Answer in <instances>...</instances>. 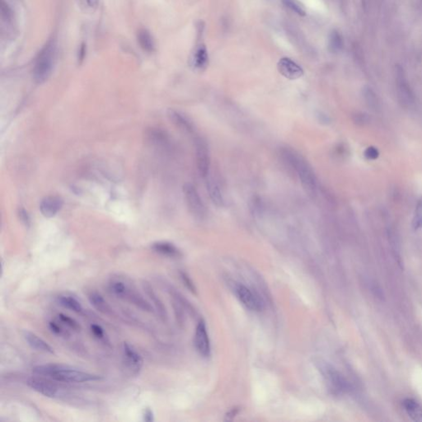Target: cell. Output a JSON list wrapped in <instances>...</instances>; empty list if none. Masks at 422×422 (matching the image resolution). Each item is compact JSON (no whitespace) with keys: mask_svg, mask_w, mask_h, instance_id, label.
<instances>
[{"mask_svg":"<svg viewBox=\"0 0 422 422\" xmlns=\"http://www.w3.org/2000/svg\"><path fill=\"white\" fill-rule=\"evenodd\" d=\"M35 374L63 383H87L101 379V377L90 374L69 365L48 364L37 365L32 369Z\"/></svg>","mask_w":422,"mask_h":422,"instance_id":"cell-1","label":"cell"},{"mask_svg":"<svg viewBox=\"0 0 422 422\" xmlns=\"http://www.w3.org/2000/svg\"><path fill=\"white\" fill-rule=\"evenodd\" d=\"M280 156L297 174L304 191L310 197L314 198L318 190V180L312 166L300 154L288 148L280 150Z\"/></svg>","mask_w":422,"mask_h":422,"instance_id":"cell-2","label":"cell"},{"mask_svg":"<svg viewBox=\"0 0 422 422\" xmlns=\"http://www.w3.org/2000/svg\"><path fill=\"white\" fill-rule=\"evenodd\" d=\"M56 48L54 42H49L37 56L34 68L33 78L37 83H42L48 79L55 65Z\"/></svg>","mask_w":422,"mask_h":422,"instance_id":"cell-3","label":"cell"},{"mask_svg":"<svg viewBox=\"0 0 422 422\" xmlns=\"http://www.w3.org/2000/svg\"><path fill=\"white\" fill-rule=\"evenodd\" d=\"M109 288L111 292L118 298L128 301L143 311L153 312V306L136 289L131 288L123 280L114 279L109 284Z\"/></svg>","mask_w":422,"mask_h":422,"instance_id":"cell-4","label":"cell"},{"mask_svg":"<svg viewBox=\"0 0 422 422\" xmlns=\"http://www.w3.org/2000/svg\"><path fill=\"white\" fill-rule=\"evenodd\" d=\"M183 194L190 215L198 221H202L203 219L205 218V205L195 186L190 183L185 184L183 186Z\"/></svg>","mask_w":422,"mask_h":422,"instance_id":"cell-5","label":"cell"},{"mask_svg":"<svg viewBox=\"0 0 422 422\" xmlns=\"http://www.w3.org/2000/svg\"><path fill=\"white\" fill-rule=\"evenodd\" d=\"M195 158L198 172L203 178H206L210 173V152L209 145L203 138L195 140Z\"/></svg>","mask_w":422,"mask_h":422,"instance_id":"cell-6","label":"cell"},{"mask_svg":"<svg viewBox=\"0 0 422 422\" xmlns=\"http://www.w3.org/2000/svg\"><path fill=\"white\" fill-rule=\"evenodd\" d=\"M237 298L247 309L253 312H259L263 307V302L259 295L243 285H237L234 288Z\"/></svg>","mask_w":422,"mask_h":422,"instance_id":"cell-7","label":"cell"},{"mask_svg":"<svg viewBox=\"0 0 422 422\" xmlns=\"http://www.w3.org/2000/svg\"><path fill=\"white\" fill-rule=\"evenodd\" d=\"M122 353L124 363L127 369L134 374L140 373L144 365V360L142 356L136 351V349L129 344L128 342H124L122 346Z\"/></svg>","mask_w":422,"mask_h":422,"instance_id":"cell-8","label":"cell"},{"mask_svg":"<svg viewBox=\"0 0 422 422\" xmlns=\"http://www.w3.org/2000/svg\"><path fill=\"white\" fill-rule=\"evenodd\" d=\"M190 68L195 71L203 72L209 65V55L206 46L202 42H198L189 59Z\"/></svg>","mask_w":422,"mask_h":422,"instance_id":"cell-9","label":"cell"},{"mask_svg":"<svg viewBox=\"0 0 422 422\" xmlns=\"http://www.w3.org/2000/svg\"><path fill=\"white\" fill-rule=\"evenodd\" d=\"M27 384L32 389L45 397L55 398L60 396V388L50 381L42 378H31L27 381Z\"/></svg>","mask_w":422,"mask_h":422,"instance_id":"cell-10","label":"cell"},{"mask_svg":"<svg viewBox=\"0 0 422 422\" xmlns=\"http://www.w3.org/2000/svg\"><path fill=\"white\" fill-rule=\"evenodd\" d=\"M194 344L198 353L203 357H207L210 354V342L209 334L204 321L199 322L195 329Z\"/></svg>","mask_w":422,"mask_h":422,"instance_id":"cell-11","label":"cell"},{"mask_svg":"<svg viewBox=\"0 0 422 422\" xmlns=\"http://www.w3.org/2000/svg\"><path fill=\"white\" fill-rule=\"evenodd\" d=\"M278 71L285 78L295 80L301 78L304 74L302 67L294 62L289 58H282L279 60L277 64Z\"/></svg>","mask_w":422,"mask_h":422,"instance_id":"cell-12","label":"cell"},{"mask_svg":"<svg viewBox=\"0 0 422 422\" xmlns=\"http://www.w3.org/2000/svg\"><path fill=\"white\" fill-rule=\"evenodd\" d=\"M321 370L324 374V379L332 390L336 392H342L347 389V383L345 382L342 375H340L339 373L336 371L335 369L328 365H324L321 367Z\"/></svg>","mask_w":422,"mask_h":422,"instance_id":"cell-13","label":"cell"},{"mask_svg":"<svg viewBox=\"0 0 422 422\" xmlns=\"http://www.w3.org/2000/svg\"><path fill=\"white\" fill-rule=\"evenodd\" d=\"M396 82L397 85L398 94L404 103H411L413 101V94L411 87L409 86L403 69L401 67L396 68Z\"/></svg>","mask_w":422,"mask_h":422,"instance_id":"cell-14","label":"cell"},{"mask_svg":"<svg viewBox=\"0 0 422 422\" xmlns=\"http://www.w3.org/2000/svg\"><path fill=\"white\" fill-rule=\"evenodd\" d=\"M63 206V200L61 198L56 195H50L42 200L40 209L42 215L47 218L55 216Z\"/></svg>","mask_w":422,"mask_h":422,"instance_id":"cell-15","label":"cell"},{"mask_svg":"<svg viewBox=\"0 0 422 422\" xmlns=\"http://www.w3.org/2000/svg\"><path fill=\"white\" fill-rule=\"evenodd\" d=\"M205 180H206L205 184H206L207 192L209 194L212 203L217 207L224 206L225 199H224L222 190L218 181H216L213 177H211L210 174L205 178Z\"/></svg>","mask_w":422,"mask_h":422,"instance_id":"cell-16","label":"cell"},{"mask_svg":"<svg viewBox=\"0 0 422 422\" xmlns=\"http://www.w3.org/2000/svg\"><path fill=\"white\" fill-rule=\"evenodd\" d=\"M23 335L26 342H28V344L36 351H42L45 353H55L54 349L51 347V346H50L46 341H44L38 336L36 335L35 333L29 331H24Z\"/></svg>","mask_w":422,"mask_h":422,"instance_id":"cell-17","label":"cell"},{"mask_svg":"<svg viewBox=\"0 0 422 422\" xmlns=\"http://www.w3.org/2000/svg\"><path fill=\"white\" fill-rule=\"evenodd\" d=\"M168 115L172 123L181 131H185L186 133L189 134L194 132L195 128H194L192 122L190 121L188 117L183 115L182 113L171 109V110L168 111Z\"/></svg>","mask_w":422,"mask_h":422,"instance_id":"cell-18","label":"cell"},{"mask_svg":"<svg viewBox=\"0 0 422 422\" xmlns=\"http://www.w3.org/2000/svg\"><path fill=\"white\" fill-rule=\"evenodd\" d=\"M152 249L158 253L168 257H181V252L179 249L168 242H157L152 245Z\"/></svg>","mask_w":422,"mask_h":422,"instance_id":"cell-19","label":"cell"},{"mask_svg":"<svg viewBox=\"0 0 422 422\" xmlns=\"http://www.w3.org/2000/svg\"><path fill=\"white\" fill-rule=\"evenodd\" d=\"M402 406L413 420L422 422V406L418 401L412 398H406L402 401Z\"/></svg>","mask_w":422,"mask_h":422,"instance_id":"cell-20","label":"cell"},{"mask_svg":"<svg viewBox=\"0 0 422 422\" xmlns=\"http://www.w3.org/2000/svg\"><path fill=\"white\" fill-rule=\"evenodd\" d=\"M143 289L145 290V293L149 296V299L153 302L154 307L156 308L158 311V313L160 316L161 319H165L166 318V309L163 305L160 298L157 296L156 293L154 292V289L152 288L151 285H149V283H143Z\"/></svg>","mask_w":422,"mask_h":422,"instance_id":"cell-21","label":"cell"},{"mask_svg":"<svg viewBox=\"0 0 422 422\" xmlns=\"http://www.w3.org/2000/svg\"><path fill=\"white\" fill-rule=\"evenodd\" d=\"M88 300L92 306H93L98 312L103 314H110L112 312V308L108 302L105 300L102 295L97 292H91L88 295Z\"/></svg>","mask_w":422,"mask_h":422,"instance_id":"cell-22","label":"cell"},{"mask_svg":"<svg viewBox=\"0 0 422 422\" xmlns=\"http://www.w3.org/2000/svg\"><path fill=\"white\" fill-rule=\"evenodd\" d=\"M138 42L141 46V48L147 52H153L154 51V42L151 35L146 29H141L138 32Z\"/></svg>","mask_w":422,"mask_h":422,"instance_id":"cell-23","label":"cell"},{"mask_svg":"<svg viewBox=\"0 0 422 422\" xmlns=\"http://www.w3.org/2000/svg\"><path fill=\"white\" fill-rule=\"evenodd\" d=\"M58 302L60 305L67 309L71 310L75 312H81L83 311V306L80 302L72 296H60L58 298Z\"/></svg>","mask_w":422,"mask_h":422,"instance_id":"cell-24","label":"cell"},{"mask_svg":"<svg viewBox=\"0 0 422 422\" xmlns=\"http://www.w3.org/2000/svg\"><path fill=\"white\" fill-rule=\"evenodd\" d=\"M329 50L332 52H338L341 51L343 46V41H342V36L339 34V32H332L329 37Z\"/></svg>","mask_w":422,"mask_h":422,"instance_id":"cell-25","label":"cell"},{"mask_svg":"<svg viewBox=\"0 0 422 422\" xmlns=\"http://www.w3.org/2000/svg\"><path fill=\"white\" fill-rule=\"evenodd\" d=\"M412 227L415 230L422 229V199L418 201L415 206V213L413 217Z\"/></svg>","mask_w":422,"mask_h":422,"instance_id":"cell-26","label":"cell"},{"mask_svg":"<svg viewBox=\"0 0 422 422\" xmlns=\"http://www.w3.org/2000/svg\"><path fill=\"white\" fill-rule=\"evenodd\" d=\"M58 319H59V321L60 323H62L65 326L69 327V328H72L74 330H78L79 329V325H78V323L74 319L69 318L67 315L60 313V314H58Z\"/></svg>","mask_w":422,"mask_h":422,"instance_id":"cell-27","label":"cell"},{"mask_svg":"<svg viewBox=\"0 0 422 422\" xmlns=\"http://www.w3.org/2000/svg\"><path fill=\"white\" fill-rule=\"evenodd\" d=\"M1 14L4 21L11 23L13 20V12L9 5L5 2V0H1Z\"/></svg>","mask_w":422,"mask_h":422,"instance_id":"cell-28","label":"cell"},{"mask_svg":"<svg viewBox=\"0 0 422 422\" xmlns=\"http://www.w3.org/2000/svg\"><path fill=\"white\" fill-rule=\"evenodd\" d=\"M283 2L286 5L287 7H289L290 10L295 12L296 14H298V15H300V16L305 15V11L294 0H283Z\"/></svg>","mask_w":422,"mask_h":422,"instance_id":"cell-29","label":"cell"},{"mask_svg":"<svg viewBox=\"0 0 422 422\" xmlns=\"http://www.w3.org/2000/svg\"><path fill=\"white\" fill-rule=\"evenodd\" d=\"M90 329H91V332H92L93 336H94L95 338H97V339L102 340L105 338L103 328H101V326H99L97 324H92L90 326Z\"/></svg>","mask_w":422,"mask_h":422,"instance_id":"cell-30","label":"cell"},{"mask_svg":"<svg viewBox=\"0 0 422 422\" xmlns=\"http://www.w3.org/2000/svg\"><path fill=\"white\" fill-rule=\"evenodd\" d=\"M364 154H365V158L369 160H374V159L379 158V152L376 148L369 147L366 149Z\"/></svg>","mask_w":422,"mask_h":422,"instance_id":"cell-31","label":"cell"},{"mask_svg":"<svg viewBox=\"0 0 422 422\" xmlns=\"http://www.w3.org/2000/svg\"><path fill=\"white\" fill-rule=\"evenodd\" d=\"M80 5L87 10H96L99 5V0H79Z\"/></svg>","mask_w":422,"mask_h":422,"instance_id":"cell-32","label":"cell"},{"mask_svg":"<svg viewBox=\"0 0 422 422\" xmlns=\"http://www.w3.org/2000/svg\"><path fill=\"white\" fill-rule=\"evenodd\" d=\"M49 328H50V329H51L53 333H55V335L61 336L64 334V329L59 324H56V323L51 322L49 324Z\"/></svg>","mask_w":422,"mask_h":422,"instance_id":"cell-33","label":"cell"},{"mask_svg":"<svg viewBox=\"0 0 422 422\" xmlns=\"http://www.w3.org/2000/svg\"><path fill=\"white\" fill-rule=\"evenodd\" d=\"M143 418H144V420L146 422L154 421V415L151 409H145L144 414H143Z\"/></svg>","mask_w":422,"mask_h":422,"instance_id":"cell-34","label":"cell"},{"mask_svg":"<svg viewBox=\"0 0 422 422\" xmlns=\"http://www.w3.org/2000/svg\"><path fill=\"white\" fill-rule=\"evenodd\" d=\"M181 279H182V280H183V282L185 283V285L188 287L189 289H193L192 284L190 282V279H189L188 276H187V275H186L185 273H181Z\"/></svg>","mask_w":422,"mask_h":422,"instance_id":"cell-35","label":"cell"},{"mask_svg":"<svg viewBox=\"0 0 422 422\" xmlns=\"http://www.w3.org/2000/svg\"><path fill=\"white\" fill-rule=\"evenodd\" d=\"M85 52H86V48H85V45L83 44L79 49V52H78V61L83 60V58L85 56Z\"/></svg>","mask_w":422,"mask_h":422,"instance_id":"cell-36","label":"cell"}]
</instances>
